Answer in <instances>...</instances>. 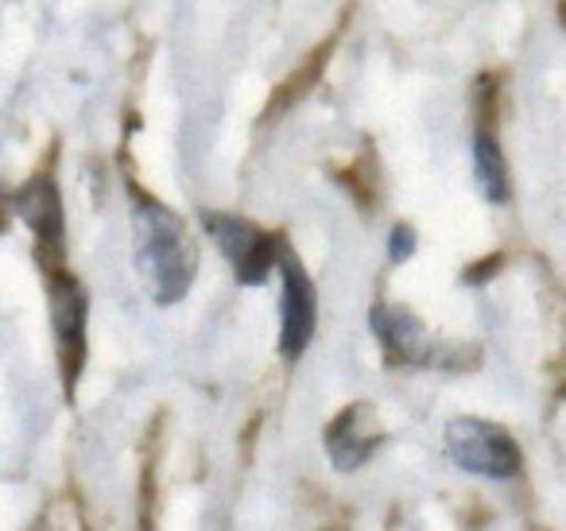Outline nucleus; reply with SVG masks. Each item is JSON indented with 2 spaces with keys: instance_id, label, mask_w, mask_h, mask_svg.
<instances>
[{
  "instance_id": "obj_1",
  "label": "nucleus",
  "mask_w": 566,
  "mask_h": 531,
  "mask_svg": "<svg viewBox=\"0 0 566 531\" xmlns=\"http://www.w3.org/2000/svg\"><path fill=\"white\" fill-rule=\"evenodd\" d=\"M136 226V264L148 283L151 299L159 306L179 303L195 283V249H190L187 226L167 210L164 202L148 195H136L133 202Z\"/></svg>"
},
{
  "instance_id": "obj_2",
  "label": "nucleus",
  "mask_w": 566,
  "mask_h": 531,
  "mask_svg": "<svg viewBox=\"0 0 566 531\" xmlns=\"http://www.w3.org/2000/svg\"><path fill=\"white\" fill-rule=\"evenodd\" d=\"M202 226L213 237V244L221 249V257L233 264L237 283H244V288L268 283V275L280 264V249H283L280 237L264 233L260 226L237 218V214H202Z\"/></svg>"
},
{
  "instance_id": "obj_3",
  "label": "nucleus",
  "mask_w": 566,
  "mask_h": 531,
  "mask_svg": "<svg viewBox=\"0 0 566 531\" xmlns=\"http://www.w3.org/2000/svg\"><path fill=\"white\" fill-rule=\"evenodd\" d=\"M447 454L458 469L489 481H509L520 473V446L509 430L485 419H454L447 427Z\"/></svg>"
},
{
  "instance_id": "obj_4",
  "label": "nucleus",
  "mask_w": 566,
  "mask_h": 531,
  "mask_svg": "<svg viewBox=\"0 0 566 531\" xmlns=\"http://www.w3.org/2000/svg\"><path fill=\"white\" fill-rule=\"evenodd\" d=\"M280 275H283V295H280V357L300 361L307 353L311 337L318 326V291L311 275L303 272L300 257L292 249H280Z\"/></svg>"
},
{
  "instance_id": "obj_5",
  "label": "nucleus",
  "mask_w": 566,
  "mask_h": 531,
  "mask_svg": "<svg viewBox=\"0 0 566 531\" xmlns=\"http://www.w3.org/2000/svg\"><path fill=\"white\" fill-rule=\"evenodd\" d=\"M51 326H55L59 368H63V388L71 396L78 388L82 365H86V291L66 272L51 275Z\"/></svg>"
},
{
  "instance_id": "obj_6",
  "label": "nucleus",
  "mask_w": 566,
  "mask_h": 531,
  "mask_svg": "<svg viewBox=\"0 0 566 531\" xmlns=\"http://www.w3.org/2000/svg\"><path fill=\"white\" fill-rule=\"evenodd\" d=\"M17 214L28 221V229L40 241V252L48 260H63L66 249V210H63V195H59L55 179L51 175H35L24 187L17 190Z\"/></svg>"
},
{
  "instance_id": "obj_7",
  "label": "nucleus",
  "mask_w": 566,
  "mask_h": 531,
  "mask_svg": "<svg viewBox=\"0 0 566 531\" xmlns=\"http://www.w3.org/2000/svg\"><path fill=\"white\" fill-rule=\"evenodd\" d=\"M365 407H349L334 419V427L326 430V454H331L334 469L349 473V469H361L373 458V450L380 446V435L361 423Z\"/></svg>"
},
{
  "instance_id": "obj_8",
  "label": "nucleus",
  "mask_w": 566,
  "mask_h": 531,
  "mask_svg": "<svg viewBox=\"0 0 566 531\" xmlns=\"http://www.w3.org/2000/svg\"><path fill=\"white\" fill-rule=\"evenodd\" d=\"M373 334L377 342L388 350L392 361H411L419 357V345H423V322L416 319L411 311L403 306H373Z\"/></svg>"
},
{
  "instance_id": "obj_9",
  "label": "nucleus",
  "mask_w": 566,
  "mask_h": 531,
  "mask_svg": "<svg viewBox=\"0 0 566 531\" xmlns=\"http://www.w3.org/2000/svg\"><path fill=\"white\" fill-rule=\"evenodd\" d=\"M473 179H478L481 195L489 202H509V164H504V152L496 144V136L489 128H478L473 133Z\"/></svg>"
},
{
  "instance_id": "obj_10",
  "label": "nucleus",
  "mask_w": 566,
  "mask_h": 531,
  "mask_svg": "<svg viewBox=\"0 0 566 531\" xmlns=\"http://www.w3.org/2000/svg\"><path fill=\"white\" fill-rule=\"evenodd\" d=\"M411 252H416V233H411L408 226H396L392 237H388V257H392V264H403Z\"/></svg>"
},
{
  "instance_id": "obj_11",
  "label": "nucleus",
  "mask_w": 566,
  "mask_h": 531,
  "mask_svg": "<svg viewBox=\"0 0 566 531\" xmlns=\"http://www.w3.org/2000/svg\"><path fill=\"white\" fill-rule=\"evenodd\" d=\"M0 214H4V195H0Z\"/></svg>"
}]
</instances>
